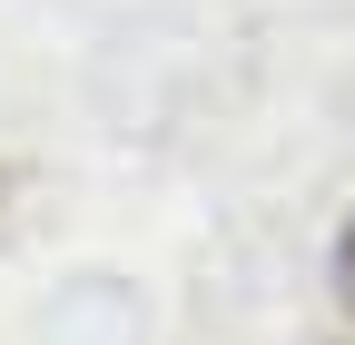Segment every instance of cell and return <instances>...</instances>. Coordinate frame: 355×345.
Wrapping results in <instances>:
<instances>
[{"label": "cell", "instance_id": "cell-1", "mask_svg": "<svg viewBox=\"0 0 355 345\" xmlns=\"http://www.w3.org/2000/svg\"><path fill=\"white\" fill-rule=\"evenodd\" d=\"M336 306H345V335H355V218H345V237H336Z\"/></svg>", "mask_w": 355, "mask_h": 345}]
</instances>
